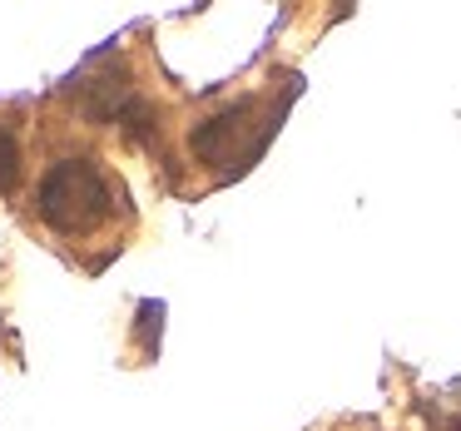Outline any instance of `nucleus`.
<instances>
[{"label":"nucleus","mask_w":461,"mask_h":431,"mask_svg":"<svg viewBox=\"0 0 461 431\" xmlns=\"http://www.w3.org/2000/svg\"><path fill=\"white\" fill-rule=\"evenodd\" d=\"M35 209L65 238H85L114 213V189L95 159H60L35 189Z\"/></svg>","instance_id":"f257e3e1"},{"label":"nucleus","mask_w":461,"mask_h":431,"mask_svg":"<svg viewBox=\"0 0 461 431\" xmlns=\"http://www.w3.org/2000/svg\"><path fill=\"white\" fill-rule=\"evenodd\" d=\"M268 134H273V114L258 100H243L194 130V154L213 169H243L268 144Z\"/></svg>","instance_id":"f03ea898"},{"label":"nucleus","mask_w":461,"mask_h":431,"mask_svg":"<svg viewBox=\"0 0 461 431\" xmlns=\"http://www.w3.org/2000/svg\"><path fill=\"white\" fill-rule=\"evenodd\" d=\"M21 179V149H15V139L5 130H0V193L11 189V184Z\"/></svg>","instance_id":"7ed1b4c3"}]
</instances>
